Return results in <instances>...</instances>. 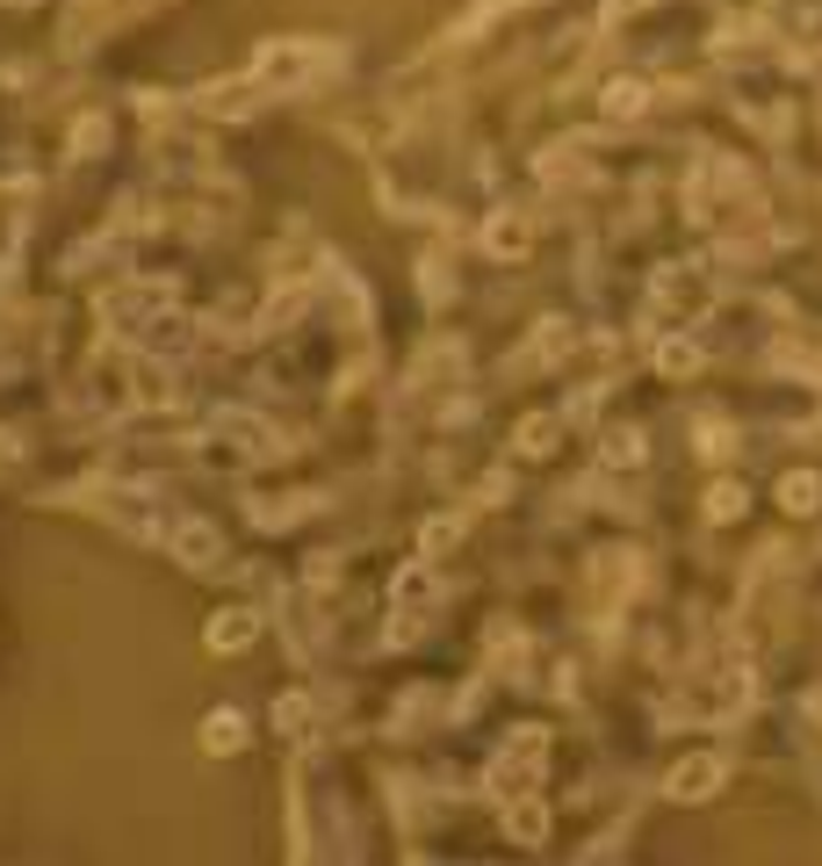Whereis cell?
Returning a JSON list of instances; mask_svg holds the SVG:
<instances>
[{
	"instance_id": "1",
	"label": "cell",
	"mask_w": 822,
	"mask_h": 866,
	"mask_svg": "<svg viewBox=\"0 0 822 866\" xmlns=\"http://www.w3.org/2000/svg\"><path fill=\"white\" fill-rule=\"evenodd\" d=\"M534 773H541V729H520L513 751L498 759V787H505V795H527Z\"/></svg>"
},
{
	"instance_id": "2",
	"label": "cell",
	"mask_w": 822,
	"mask_h": 866,
	"mask_svg": "<svg viewBox=\"0 0 822 866\" xmlns=\"http://www.w3.org/2000/svg\"><path fill=\"white\" fill-rule=\"evenodd\" d=\"M715 787H721V759L715 751H693V759L671 773V801H707Z\"/></svg>"
},
{
	"instance_id": "3",
	"label": "cell",
	"mask_w": 822,
	"mask_h": 866,
	"mask_svg": "<svg viewBox=\"0 0 822 866\" xmlns=\"http://www.w3.org/2000/svg\"><path fill=\"white\" fill-rule=\"evenodd\" d=\"M173 549H181V563L209 571V563L224 556V542H217V527H203V520H181V527H173Z\"/></svg>"
},
{
	"instance_id": "4",
	"label": "cell",
	"mask_w": 822,
	"mask_h": 866,
	"mask_svg": "<svg viewBox=\"0 0 822 866\" xmlns=\"http://www.w3.org/2000/svg\"><path fill=\"white\" fill-rule=\"evenodd\" d=\"M253 636H260V614H246V606H224L217 622H209V650H224V658H231V650H246Z\"/></svg>"
},
{
	"instance_id": "5",
	"label": "cell",
	"mask_w": 822,
	"mask_h": 866,
	"mask_svg": "<svg viewBox=\"0 0 822 866\" xmlns=\"http://www.w3.org/2000/svg\"><path fill=\"white\" fill-rule=\"evenodd\" d=\"M505 837H513V845H541V837H548V809L534 795H513V809H505Z\"/></svg>"
},
{
	"instance_id": "6",
	"label": "cell",
	"mask_w": 822,
	"mask_h": 866,
	"mask_svg": "<svg viewBox=\"0 0 822 866\" xmlns=\"http://www.w3.org/2000/svg\"><path fill=\"white\" fill-rule=\"evenodd\" d=\"M779 505L808 520V513L822 505V477H815V469H794V477H779Z\"/></svg>"
},
{
	"instance_id": "7",
	"label": "cell",
	"mask_w": 822,
	"mask_h": 866,
	"mask_svg": "<svg viewBox=\"0 0 822 866\" xmlns=\"http://www.w3.org/2000/svg\"><path fill=\"white\" fill-rule=\"evenodd\" d=\"M203 744H209V751H239V744H246V715L217 708V715L203 722Z\"/></svg>"
},
{
	"instance_id": "8",
	"label": "cell",
	"mask_w": 822,
	"mask_h": 866,
	"mask_svg": "<svg viewBox=\"0 0 822 866\" xmlns=\"http://www.w3.org/2000/svg\"><path fill=\"white\" fill-rule=\"evenodd\" d=\"M657 368H664V376H693V368H700V340H685V332L664 340L657 346Z\"/></svg>"
},
{
	"instance_id": "9",
	"label": "cell",
	"mask_w": 822,
	"mask_h": 866,
	"mask_svg": "<svg viewBox=\"0 0 822 866\" xmlns=\"http://www.w3.org/2000/svg\"><path fill=\"white\" fill-rule=\"evenodd\" d=\"M426 592H433V571H426V563H411V571L397 578V614H419V600H426Z\"/></svg>"
},
{
	"instance_id": "10",
	"label": "cell",
	"mask_w": 822,
	"mask_h": 866,
	"mask_svg": "<svg viewBox=\"0 0 822 866\" xmlns=\"http://www.w3.org/2000/svg\"><path fill=\"white\" fill-rule=\"evenodd\" d=\"M743 505H751V499H743V485H715V491H707V520H743Z\"/></svg>"
},
{
	"instance_id": "11",
	"label": "cell",
	"mask_w": 822,
	"mask_h": 866,
	"mask_svg": "<svg viewBox=\"0 0 822 866\" xmlns=\"http://www.w3.org/2000/svg\"><path fill=\"white\" fill-rule=\"evenodd\" d=\"M455 542H463V527H455V520H426V527H419V549H426V556L455 549Z\"/></svg>"
},
{
	"instance_id": "12",
	"label": "cell",
	"mask_w": 822,
	"mask_h": 866,
	"mask_svg": "<svg viewBox=\"0 0 822 866\" xmlns=\"http://www.w3.org/2000/svg\"><path fill=\"white\" fill-rule=\"evenodd\" d=\"M556 448V419H527L520 426V455H548Z\"/></svg>"
},
{
	"instance_id": "13",
	"label": "cell",
	"mask_w": 822,
	"mask_h": 866,
	"mask_svg": "<svg viewBox=\"0 0 822 866\" xmlns=\"http://www.w3.org/2000/svg\"><path fill=\"white\" fill-rule=\"evenodd\" d=\"M606 109H614V116H635V109H642V87H635V80H614V87H606Z\"/></svg>"
},
{
	"instance_id": "14",
	"label": "cell",
	"mask_w": 822,
	"mask_h": 866,
	"mask_svg": "<svg viewBox=\"0 0 822 866\" xmlns=\"http://www.w3.org/2000/svg\"><path fill=\"white\" fill-rule=\"evenodd\" d=\"M304 715H310L304 693H282V700H274V722H282V729H304Z\"/></svg>"
},
{
	"instance_id": "15",
	"label": "cell",
	"mask_w": 822,
	"mask_h": 866,
	"mask_svg": "<svg viewBox=\"0 0 822 866\" xmlns=\"http://www.w3.org/2000/svg\"><path fill=\"white\" fill-rule=\"evenodd\" d=\"M606 463H642V441H635V433H614V441H606Z\"/></svg>"
},
{
	"instance_id": "16",
	"label": "cell",
	"mask_w": 822,
	"mask_h": 866,
	"mask_svg": "<svg viewBox=\"0 0 822 866\" xmlns=\"http://www.w3.org/2000/svg\"><path fill=\"white\" fill-rule=\"evenodd\" d=\"M491 246H498V253H520V246H527V225H505V231L491 225Z\"/></svg>"
}]
</instances>
